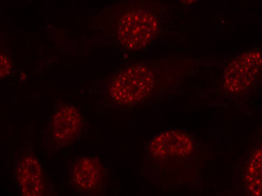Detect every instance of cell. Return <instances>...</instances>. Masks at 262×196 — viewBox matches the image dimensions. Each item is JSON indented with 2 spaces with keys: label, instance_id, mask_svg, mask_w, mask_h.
Returning <instances> with one entry per match:
<instances>
[{
  "label": "cell",
  "instance_id": "2",
  "mask_svg": "<svg viewBox=\"0 0 262 196\" xmlns=\"http://www.w3.org/2000/svg\"><path fill=\"white\" fill-rule=\"evenodd\" d=\"M159 30L156 15L145 9H133L124 14L118 23V39L127 49L138 51L156 39Z\"/></svg>",
  "mask_w": 262,
  "mask_h": 196
},
{
  "label": "cell",
  "instance_id": "3",
  "mask_svg": "<svg viewBox=\"0 0 262 196\" xmlns=\"http://www.w3.org/2000/svg\"><path fill=\"white\" fill-rule=\"evenodd\" d=\"M69 174L70 184L77 192L95 195L104 191L106 172L97 158L82 157L76 159L70 165Z\"/></svg>",
  "mask_w": 262,
  "mask_h": 196
},
{
  "label": "cell",
  "instance_id": "5",
  "mask_svg": "<svg viewBox=\"0 0 262 196\" xmlns=\"http://www.w3.org/2000/svg\"><path fill=\"white\" fill-rule=\"evenodd\" d=\"M82 128V119L79 111L72 105H59L52 118L51 140L57 147L67 146L79 138Z\"/></svg>",
  "mask_w": 262,
  "mask_h": 196
},
{
  "label": "cell",
  "instance_id": "9",
  "mask_svg": "<svg viewBox=\"0 0 262 196\" xmlns=\"http://www.w3.org/2000/svg\"><path fill=\"white\" fill-rule=\"evenodd\" d=\"M13 64L11 58L1 53V78L8 76L13 70Z\"/></svg>",
  "mask_w": 262,
  "mask_h": 196
},
{
  "label": "cell",
  "instance_id": "4",
  "mask_svg": "<svg viewBox=\"0 0 262 196\" xmlns=\"http://www.w3.org/2000/svg\"><path fill=\"white\" fill-rule=\"evenodd\" d=\"M260 52L254 50L246 52L237 56L226 67L224 84L231 93H240L252 86L261 70Z\"/></svg>",
  "mask_w": 262,
  "mask_h": 196
},
{
  "label": "cell",
  "instance_id": "6",
  "mask_svg": "<svg viewBox=\"0 0 262 196\" xmlns=\"http://www.w3.org/2000/svg\"><path fill=\"white\" fill-rule=\"evenodd\" d=\"M15 177L23 195H45L46 183L38 159L30 152L24 153L17 160Z\"/></svg>",
  "mask_w": 262,
  "mask_h": 196
},
{
  "label": "cell",
  "instance_id": "1",
  "mask_svg": "<svg viewBox=\"0 0 262 196\" xmlns=\"http://www.w3.org/2000/svg\"><path fill=\"white\" fill-rule=\"evenodd\" d=\"M155 85L151 71L143 64L133 65L118 73L110 88L111 98L122 105H132L145 100Z\"/></svg>",
  "mask_w": 262,
  "mask_h": 196
},
{
  "label": "cell",
  "instance_id": "8",
  "mask_svg": "<svg viewBox=\"0 0 262 196\" xmlns=\"http://www.w3.org/2000/svg\"><path fill=\"white\" fill-rule=\"evenodd\" d=\"M261 150H259L252 158L247 178L253 195H261Z\"/></svg>",
  "mask_w": 262,
  "mask_h": 196
},
{
  "label": "cell",
  "instance_id": "7",
  "mask_svg": "<svg viewBox=\"0 0 262 196\" xmlns=\"http://www.w3.org/2000/svg\"><path fill=\"white\" fill-rule=\"evenodd\" d=\"M193 142L185 133L171 130L161 133L151 142L150 150L155 158L184 157L193 150Z\"/></svg>",
  "mask_w": 262,
  "mask_h": 196
}]
</instances>
